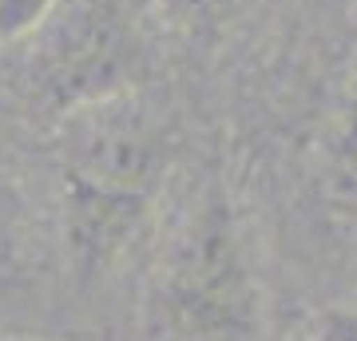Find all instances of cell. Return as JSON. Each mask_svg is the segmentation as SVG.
Wrapping results in <instances>:
<instances>
[{"label":"cell","instance_id":"1","mask_svg":"<svg viewBox=\"0 0 357 341\" xmlns=\"http://www.w3.org/2000/svg\"><path fill=\"white\" fill-rule=\"evenodd\" d=\"M68 183V242L84 274L123 254L163 183L171 139L139 96L112 91L64 112L60 127Z\"/></svg>","mask_w":357,"mask_h":341},{"label":"cell","instance_id":"5","mask_svg":"<svg viewBox=\"0 0 357 341\" xmlns=\"http://www.w3.org/2000/svg\"><path fill=\"white\" fill-rule=\"evenodd\" d=\"M16 227H20V195H16V183H13V175H8L4 159H0V262L13 250Z\"/></svg>","mask_w":357,"mask_h":341},{"label":"cell","instance_id":"3","mask_svg":"<svg viewBox=\"0 0 357 341\" xmlns=\"http://www.w3.org/2000/svg\"><path fill=\"white\" fill-rule=\"evenodd\" d=\"M36 36L44 40L40 79L64 112L128 91L139 40L115 0H64Z\"/></svg>","mask_w":357,"mask_h":341},{"label":"cell","instance_id":"6","mask_svg":"<svg viewBox=\"0 0 357 341\" xmlns=\"http://www.w3.org/2000/svg\"><path fill=\"white\" fill-rule=\"evenodd\" d=\"M167 16H175L183 24H195V20H215V16L230 13L238 0H159Z\"/></svg>","mask_w":357,"mask_h":341},{"label":"cell","instance_id":"8","mask_svg":"<svg viewBox=\"0 0 357 341\" xmlns=\"http://www.w3.org/2000/svg\"><path fill=\"white\" fill-rule=\"evenodd\" d=\"M345 151L357 159V68H354V91H349V115H345Z\"/></svg>","mask_w":357,"mask_h":341},{"label":"cell","instance_id":"7","mask_svg":"<svg viewBox=\"0 0 357 341\" xmlns=\"http://www.w3.org/2000/svg\"><path fill=\"white\" fill-rule=\"evenodd\" d=\"M318 341H357V310L354 314H349V310H333V314H326Z\"/></svg>","mask_w":357,"mask_h":341},{"label":"cell","instance_id":"9","mask_svg":"<svg viewBox=\"0 0 357 341\" xmlns=\"http://www.w3.org/2000/svg\"><path fill=\"white\" fill-rule=\"evenodd\" d=\"M0 341H28V338H0Z\"/></svg>","mask_w":357,"mask_h":341},{"label":"cell","instance_id":"2","mask_svg":"<svg viewBox=\"0 0 357 341\" xmlns=\"http://www.w3.org/2000/svg\"><path fill=\"white\" fill-rule=\"evenodd\" d=\"M258 290L250 234L215 179L178 199L151 270L147 314L178 341H246L258 329Z\"/></svg>","mask_w":357,"mask_h":341},{"label":"cell","instance_id":"4","mask_svg":"<svg viewBox=\"0 0 357 341\" xmlns=\"http://www.w3.org/2000/svg\"><path fill=\"white\" fill-rule=\"evenodd\" d=\"M60 4L64 0H0V44L32 40L60 13Z\"/></svg>","mask_w":357,"mask_h":341}]
</instances>
